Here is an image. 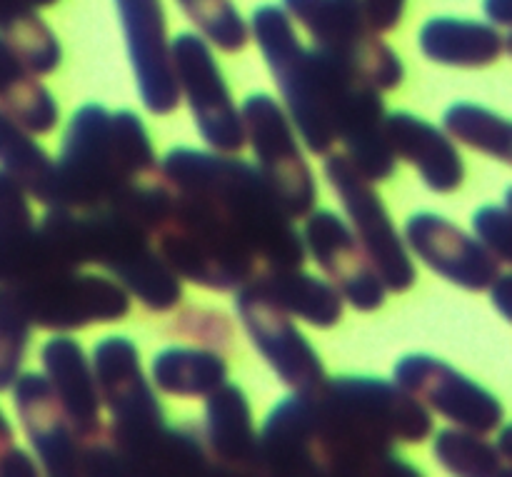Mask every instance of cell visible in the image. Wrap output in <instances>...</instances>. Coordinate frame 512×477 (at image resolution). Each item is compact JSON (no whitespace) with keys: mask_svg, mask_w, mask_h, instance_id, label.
I'll use <instances>...</instances> for the list:
<instances>
[{"mask_svg":"<svg viewBox=\"0 0 512 477\" xmlns=\"http://www.w3.org/2000/svg\"><path fill=\"white\" fill-rule=\"evenodd\" d=\"M433 435L418 398L373 375H335L275 403L260 430V473L275 477H410L395 445Z\"/></svg>","mask_w":512,"mask_h":477,"instance_id":"6da1fadb","label":"cell"},{"mask_svg":"<svg viewBox=\"0 0 512 477\" xmlns=\"http://www.w3.org/2000/svg\"><path fill=\"white\" fill-rule=\"evenodd\" d=\"M160 175L170 190L200 200L248 250L258 273L305 265L303 235L248 160L178 145L160 160Z\"/></svg>","mask_w":512,"mask_h":477,"instance_id":"7a4b0ae2","label":"cell"},{"mask_svg":"<svg viewBox=\"0 0 512 477\" xmlns=\"http://www.w3.org/2000/svg\"><path fill=\"white\" fill-rule=\"evenodd\" d=\"M160 180V163L143 118L135 110L110 113L103 103H85L65 125L50 208H105L128 190Z\"/></svg>","mask_w":512,"mask_h":477,"instance_id":"3957f363","label":"cell"},{"mask_svg":"<svg viewBox=\"0 0 512 477\" xmlns=\"http://www.w3.org/2000/svg\"><path fill=\"white\" fill-rule=\"evenodd\" d=\"M38 228L75 268L108 270L150 313H170L183 303L178 275L160 258L145 228L118 208H48Z\"/></svg>","mask_w":512,"mask_h":477,"instance_id":"277c9868","label":"cell"},{"mask_svg":"<svg viewBox=\"0 0 512 477\" xmlns=\"http://www.w3.org/2000/svg\"><path fill=\"white\" fill-rule=\"evenodd\" d=\"M248 30L268 63L290 123L305 148L325 158L338 143L333 125V80L340 60L318 45L305 48L283 5H258L250 15Z\"/></svg>","mask_w":512,"mask_h":477,"instance_id":"5b68a950","label":"cell"},{"mask_svg":"<svg viewBox=\"0 0 512 477\" xmlns=\"http://www.w3.org/2000/svg\"><path fill=\"white\" fill-rule=\"evenodd\" d=\"M150 240L165 265L198 288L235 293L258 273L255 260L233 233L200 200L175 190H170Z\"/></svg>","mask_w":512,"mask_h":477,"instance_id":"8992f818","label":"cell"},{"mask_svg":"<svg viewBox=\"0 0 512 477\" xmlns=\"http://www.w3.org/2000/svg\"><path fill=\"white\" fill-rule=\"evenodd\" d=\"M33 328L70 333L93 323H118L128 318L130 295L115 278L83 273V268L43 270L23 283L3 285Z\"/></svg>","mask_w":512,"mask_h":477,"instance_id":"52a82bcc","label":"cell"},{"mask_svg":"<svg viewBox=\"0 0 512 477\" xmlns=\"http://www.w3.org/2000/svg\"><path fill=\"white\" fill-rule=\"evenodd\" d=\"M315 45L343 60L358 78L378 90H395L405 80L400 55L370 28L360 0H283Z\"/></svg>","mask_w":512,"mask_h":477,"instance_id":"ba28073f","label":"cell"},{"mask_svg":"<svg viewBox=\"0 0 512 477\" xmlns=\"http://www.w3.org/2000/svg\"><path fill=\"white\" fill-rule=\"evenodd\" d=\"M240 120L258 170L278 195L285 213L293 220L305 218L318 203V185L295 138L290 115L273 95L253 93L240 105Z\"/></svg>","mask_w":512,"mask_h":477,"instance_id":"9c48e42d","label":"cell"},{"mask_svg":"<svg viewBox=\"0 0 512 477\" xmlns=\"http://www.w3.org/2000/svg\"><path fill=\"white\" fill-rule=\"evenodd\" d=\"M323 170L330 188L343 203L348 220L353 223L355 238L368 255L380 283L388 293H408L418 280V270L375 185L350 165L345 153L335 150L325 155Z\"/></svg>","mask_w":512,"mask_h":477,"instance_id":"30bf717a","label":"cell"},{"mask_svg":"<svg viewBox=\"0 0 512 477\" xmlns=\"http://www.w3.org/2000/svg\"><path fill=\"white\" fill-rule=\"evenodd\" d=\"M170 55L180 95H185L200 138L218 153H240L245 148L243 120L208 40L185 30L170 43Z\"/></svg>","mask_w":512,"mask_h":477,"instance_id":"8fae6325","label":"cell"},{"mask_svg":"<svg viewBox=\"0 0 512 477\" xmlns=\"http://www.w3.org/2000/svg\"><path fill=\"white\" fill-rule=\"evenodd\" d=\"M393 380L425 408L435 410L458 428L493 435L505 425V408L498 395L435 355H403L395 363Z\"/></svg>","mask_w":512,"mask_h":477,"instance_id":"7c38bea8","label":"cell"},{"mask_svg":"<svg viewBox=\"0 0 512 477\" xmlns=\"http://www.w3.org/2000/svg\"><path fill=\"white\" fill-rule=\"evenodd\" d=\"M235 313L255 350L290 390H313L328 378L318 350L300 333L293 315L278 308L253 283L235 290Z\"/></svg>","mask_w":512,"mask_h":477,"instance_id":"4fadbf2b","label":"cell"},{"mask_svg":"<svg viewBox=\"0 0 512 477\" xmlns=\"http://www.w3.org/2000/svg\"><path fill=\"white\" fill-rule=\"evenodd\" d=\"M385 115L380 90L340 63L333 83L335 140L345 145V158L370 183L393 178L398 165L385 133Z\"/></svg>","mask_w":512,"mask_h":477,"instance_id":"5bb4252c","label":"cell"},{"mask_svg":"<svg viewBox=\"0 0 512 477\" xmlns=\"http://www.w3.org/2000/svg\"><path fill=\"white\" fill-rule=\"evenodd\" d=\"M128 45L140 100L153 115H170L180 105V88L170 55L163 0H113Z\"/></svg>","mask_w":512,"mask_h":477,"instance_id":"9a60e30c","label":"cell"},{"mask_svg":"<svg viewBox=\"0 0 512 477\" xmlns=\"http://www.w3.org/2000/svg\"><path fill=\"white\" fill-rule=\"evenodd\" d=\"M303 243L305 253L313 255L318 268L328 275L345 303L360 313H375L383 308L388 290L380 283L350 225L338 213L310 210L305 215Z\"/></svg>","mask_w":512,"mask_h":477,"instance_id":"2e32d148","label":"cell"},{"mask_svg":"<svg viewBox=\"0 0 512 477\" xmlns=\"http://www.w3.org/2000/svg\"><path fill=\"white\" fill-rule=\"evenodd\" d=\"M405 245L433 273L470 293H483L503 273V263L465 233L453 220L438 213H415L405 223Z\"/></svg>","mask_w":512,"mask_h":477,"instance_id":"e0dca14e","label":"cell"},{"mask_svg":"<svg viewBox=\"0 0 512 477\" xmlns=\"http://www.w3.org/2000/svg\"><path fill=\"white\" fill-rule=\"evenodd\" d=\"M13 405L23 433L43 473L55 477L83 475L88 445L78 438L55 400L43 373H20L13 383Z\"/></svg>","mask_w":512,"mask_h":477,"instance_id":"ac0fdd59","label":"cell"},{"mask_svg":"<svg viewBox=\"0 0 512 477\" xmlns=\"http://www.w3.org/2000/svg\"><path fill=\"white\" fill-rule=\"evenodd\" d=\"M40 363L55 400L78 438L85 445L103 443L108 438V428L103 425V400L83 345L70 335H53L40 348Z\"/></svg>","mask_w":512,"mask_h":477,"instance_id":"d6986e66","label":"cell"},{"mask_svg":"<svg viewBox=\"0 0 512 477\" xmlns=\"http://www.w3.org/2000/svg\"><path fill=\"white\" fill-rule=\"evenodd\" d=\"M203 443L218 473L263 475L253 410L238 383L225 380L220 388L205 395Z\"/></svg>","mask_w":512,"mask_h":477,"instance_id":"ffe728a7","label":"cell"},{"mask_svg":"<svg viewBox=\"0 0 512 477\" xmlns=\"http://www.w3.org/2000/svg\"><path fill=\"white\" fill-rule=\"evenodd\" d=\"M385 133L395 158L415 165L433 193L448 195L463 185L465 160L445 130L408 110H395L385 115Z\"/></svg>","mask_w":512,"mask_h":477,"instance_id":"44dd1931","label":"cell"},{"mask_svg":"<svg viewBox=\"0 0 512 477\" xmlns=\"http://www.w3.org/2000/svg\"><path fill=\"white\" fill-rule=\"evenodd\" d=\"M420 53L438 65L450 68H485L510 50V35L480 20L440 18L425 20L418 33Z\"/></svg>","mask_w":512,"mask_h":477,"instance_id":"7402d4cb","label":"cell"},{"mask_svg":"<svg viewBox=\"0 0 512 477\" xmlns=\"http://www.w3.org/2000/svg\"><path fill=\"white\" fill-rule=\"evenodd\" d=\"M248 283L268 295L285 313L300 318L313 328L328 330L343 320L345 303L338 288L330 280H320L305 273L303 268L260 270Z\"/></svg>","mask_w":512,"mask_h":477,"instance_id":"603a6c76","label":"cell"},{"mask_svg":"<svg viewBox=\"0 0 512 477\" xmlns=\"http://www.w3.org/2000/svg\"><path fill=\"white\" fill-rule=\"evenodd\" d=\"M0 110L33 135L53 133L60 110L38 75L0 38Z\"/></svg>","mask_w":512,"mask_h":477,"instance_id":"cb8c5ba5","label":"cell"},{"mask_svg":"<svg viewBox=\"0 0 512 477\" xmlns=\"http://www.w3.org/2000/svg\"><path fill=\"white\" fill-rule=\"evenodd\" d=\"M155 388L173 398H205L228 380V363L213 348L168 345L150 363Z\"/></svg>","mask_w":512,"mask_h":477,"instance_id":"d4e9b609","label":"cell"},{"mask_svg":"<svg viewBox=\"0 0 512 477\" xmlns=\"http://www.w3.org/2000/svg\"><path fill=\"white\" fill-rule=\"evenodd\" d=\"M0 168L45 208L55 203V160L33 133L0 110Z\"/></svg>","mask_w":512,"mask_h":477,"instance_id":"484cf974","label":"cell"},{"mask_svg":"<svg viewBox=\"0 0 512 477\" xmlns=\"http://www.w3.org/2000/svg\"><path fill=\"white\" fill-rule=\"evenodd\" d=\"M0 38L35 75H50L63 63L58 35L30 0H0Z\"/></svg>","mask_w":512,"mask_h":477,"instance_id":"4316f807","label":"cell"},{"mask_svg":"<svg viewBox=\"0 0 512 477\" xmlns=\"http://www.w3.org/2000/svg\"><path fill=\"white\" fill-rule=\"evenodd\" d=\"M433 455L440 468L465 477H508L512 460L500 453L498 443L468 428H443L433 440Z\"/></svg>","mask_w":512,"mask_h":477,"instance_id":"83f0119b","label":"cell"},{"mask_svg":"<svg viewBox=\"0 0 512 477\" xmlns=\"http://www.w3.org/2000/svg\"><path fill=\"white\" fill-rule=\"evenodd\" d=\"M443 128L458 143L508 165L512 160L510 120L478 103H453L443 115Z\"/></svg>","mask_w":512,"mask_h":477,"instance_id":"f1b7e54d","label":"cell"},{"mask_svg":"<svg viewBox=\"0 0 512 477\" xmlns=\"http://www.w3.org/2000/svg\"><path fill=\"white\" fill-rule=\"evenodd\" d=\"M178 5L203 38L223 53H240L248 45V23L233 0H178Z\"/></svg>","mask_w":512,"mask_h":477,"instance_id":"f546056e","label":"cell"},{"mask_svg":"<svg viewBox=\"0 0 512 477\" xmlns=\"http://www.w3.org/2000/svg\"><path fill=\"white\" fill-rule=\"evenodd\" d=\"M30 320L15 303L8 288L0 285V393L13 388L30 343Z\"/></svg>","mask_w":512,"mask_h":477,"instance_id":"4dcf8cb0","label":"cell"},{"mask_svg":"<svg viewBox=\"0 0 512 477\" xmlns=\"http://www.w3.org/2000/svg\"><path fill=\"white\" fill-rule=\"evenodd\" d=\"M475 238L503 265L510 263V208L508 205H483L473 215Z\"/></svg>","mask_w":512,"mask_h":477,"instance_id":"1f68e13d","label":"cell"},{"mask_svg":"<svg viewBox=\"0 0 512 477\" xmlns=\"http://www.w3.org/2000/svg\"><path fill=\"white\" fill-rule=\"evenodd\" d=\"M33 228L28 193L0 168V235H20Z\"/></svg>","mask_w":512,"mask_h":477,"instance_id":"d6a6232c","label":"cell"},{"mask_svg":"<svg viewBox=\"0 0 512 477\" xmlns=\"http://www.w3.org/2000/svg\"><path fill=\"white\" fill-rule=\"evenodd\" d=\"M38 473V460L15 445L13 425L0 410V477H35Z\"/></svg>","mask_w":512,"mask_h":477,"instance_id":"836d02e7","label":"cell"},{"mask_svg":"<svg viewBox=\"0 0 512 477\" xmlns=\"http://www.w3.org/2000/svg\"><path fill=\"white\" fill-rule=\"evenodd\" d=\"M185 315L193 320V323H188V320L180 315L178 328L183 330L185 335H190V338L205 340V345H208V348H213V343L215 345H228V340H230L228 320L218 323V328H215V320L220 318V313H208V310H188Z\"/></svg>","mask_w":512,"mask_h":477,"instance_id":"e575fe53","label":"cell"},{"mask_svg":"<svg viewBox=\"0 0 512 477\" xmlns=\"http://www.w3.org/2000/svg\"><path fill=\"white\" fill-rule=\"evenodd\" d=\"M365 10V18H368L370 28L375 33H390L400 25L405 13V3L408 0H360Z\"/></svg>","mask_w":512,"mask_h":477,"instance_id":"d590c367","label":"cell"},{"mask_svg":"<svg viewBox=\"0 0 512 477\" xmlns=\"http://www.w3.org/2000/svg\"><path fill=\"white\" fill-rule=\"evenodd\" d=\"M510 283H512L510 275L500 273L498 280H495V283L488 288L490 300H493V305L500 310V315H503L505 320L510 318Z\"/></svg>","mask_w":512,"mask_h":477,"instance_id":"8d00e7d4","label":"cell"},{"mask_svg":"<svg viewBox=\"0 0 512 477\" xmlns=\"http://www.w3.org/2000/svg\"><path fill=\"white\" fill-rule=\"evenodd\" d=\"M483 10L490 25L495 28H510L512 23V0H483Z\"/></svg>","mask_w":512,"mask_h":477,"instance_id":"74e56055","label":"cell"},{"mask_svg":"<svg viewBox=\"0 0 512 477\" xmlns=\"http://www.w3.org/2000/svg\"><path fill=\"white\" fill-rule=\"evenodd\" d=\"M30 3H33L35 8H50V5H55L58 0H30Z\"/></svg>","mask_w":512,"mask_h":477,"instance_id":"f35d334b","label":"cell"}]
</instances>
